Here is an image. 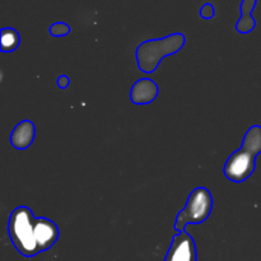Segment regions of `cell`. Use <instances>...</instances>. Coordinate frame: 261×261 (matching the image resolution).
<instances>
[{"instance_id":"6da1fadb","label":"cell","mask_w":261,"mask_h":261,"mask_svg":"<svg viewBox=\"0 0 261 261\" xmlns=\"http://www.w3.org/2000/svg\"><path fill=\"white\" fill-rule=\"evenodd\" d=\"M261 153V126L254 125L245 134L242 147L232 153L224 165L223 173L229 181L236 184L244 182L254 173L255 160Z\"/></svg>"},{"instance_id":"7a4b0ae2","label":"cell","mask_w":261,"mask_h":261,"mask_svg":"<svg viewBox=\"0 0 261 261\" xmlns=\"http://www.w3.org/2000/svg\"><path fill=\"white\" fill-rule=\"evenodd\" d=\"M185 42L186 37L182 33H172L163 38L142 42L137 48V61L139 70L143 73L155 71L163 59L178 53L185 46Z\"/></svg>"},{"instance_id":"3957f363","label":"cell","mask_w":261,"mask_h":261,"mask_svg":"<svg viewBox=\"0 0 261 261\" xmlns=\"http://www.w3.org/2000/svg\"><path fill=\"white\" fill-rule=\"evenodd\" d=\"M35 222L32 211L28 206H18L12 212L8 222V234L19 254L32 257L40 252L35 236Z\"/></svg>"},{"instance_id":"277c9868","label":"cell","mask_w":261,"mask_h":261,"mask_svg":"<svg viewBox=\"0 0 261 261\" xmlns=\"http://www.w3.org/2000/svg\"><path fill=\"white\" fill-rule=\"evenodd\" d=\"M213 209V196L206 188H196L191 191L186 206L176 217L175 231H186L188 224H201L209 218Z\"/></svg>"},{"instance_id":"5b68a950","label":"cell","mask_w":261,"mask_h":261,"mask_svg":"<svg viewBox=\"0 0 261 261\" xmlns=\"http://www.w3.org/2000/svg\"><path fill=\"white\" fill-rule=\"evenodd\" d=\"M198 252L193 237L186 231L175 234L165 261H196Z\"/></svg>"},{"instance_id":"8992f818","label":"cell","mask_w":261,"mask_h":261,"mask_svg":"<svg viewBox=\"0 0 261 261\" xmlns=\"http://www.w3.org/2000/svg\"><path fill=\"white\" fill-rule=\"evenodd\" d=\"M35 236L40 252L51 249L59 239V228L56 223L47 218H36Z\"/></svg>"},{"instance_id":"52a82bcc","label":"cell","mask_w":261,"mask_h":261,"mask_svg":"<svg viewBox=\"0 0 261 261\" xmlns=\"http://www.w3.org/2000/svg\"><path fill=\"white\" fill-rule=\"evenodd\" d=\"M158 86L149 78H142L135 82L130 91V99L134 105H148L158 96Z\"/></svg>"},{"instance_id":"ba28073f","label":"cell","mask_w":261,"mask_h":261,"mask_svg":"<svg viewBox=\"0 0 261 261\" xmlns=\"http://www.w3.org/2000/svg\"><path fill=\"white\" fill-rule=\"evenodd\" d=\"M36 137V127L35 124L30 120L20 121L19 124L15 125L10 134V144L18 150L27 149L31 147Z\"/></svg>"},{"instance_id":"9c48e42d","label":"cell","mask_w":261,"mask_h":261,"mask_svg":"<svg viewBox=\"0 0 261 261\" xmlns=\"http://www.w3.org/2000/svg\"><path fill=\"white\" fill-rule=\"evenodd\" d=\"M257 0H242L241 2V17L236 23V31L242 35L250 33L256 27V20L252 17V10L256 7Z\"/></svg>"},{"instance_id":"30bf717a","label":"cell","mask_w":261,"mask_h":261,"mask_svg":"<svg viewBox=\"0 0 261 261\" xmlns=\"http://www.w3.org/2000/svg\"><path fill=\"white\" fill-rule=\"evenodd\" d=\"M0 43H2V51L3 53H13L17 50V47L20 43L19 33L12 27L3 28L0 32Z\"/></svg>"},{"instance_id":"8fae6325","label":"cell","mask_w":261,"mask_h":261,"mask_svg":"<svg viewBox=\"0 0 261 261\" xmlns=\"http://www.w3.org/2000/svg\"><path fill=\"white\" fill-rule=\"evenodd\" d=\"M48 32H50V35L54 36V37H64V36L70 33V25L66 24V23L64 22H56L50 25Z\"/></svg>"},{"instance_id":"7c38bea8","label":"cell","mask_w":261,"mask_h":261,"mask_svg":"<svg viewBox=\"0 0 261 261\" xmlns=\"http://www.w3.org/2000/svg\"><path fill=\"white\" fill-rule=\"evenodd\" d=\"M216 15V9L211 3H206L200 8V17L204 19H212Z\"/></svg>"},{"instance_id":"4fadbf2b","label":"cell","mask_w":261,"mask_h":261,"mask_svg":"<svg viewBox=\"0 0 261 261\" xmlns=\"http://www.w3.org/2000/svg\"><path fill=\"white\" fill-rule=\"evenodd\" d=\"M70 84V81H69V76L66 75H60L58 78V87L61 89L68 88V86Z\"/></svg>"}]
</instances>
